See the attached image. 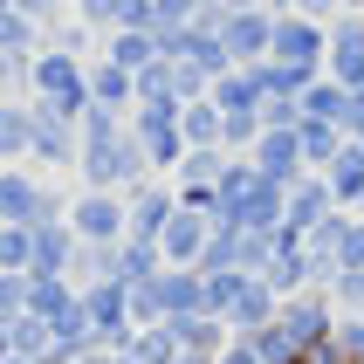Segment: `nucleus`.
<instances>
[{
	"label": "nucleus",
	"instance_id": "nucleus-2",
	"mask_svg": "<svg viewBox=\"0 0 364 364\" xmlns=\"http://www.w3.org/2000/svg\"><path fill=\"white\" fill-rule=\"evenodd\" d=\"M206 213H213L220 227H247V234H275V227H282V179H268V172H255L247 159H234V165L220 172V186H213Z\"/></svg>",
	"mask_w": 364,
	"mask_h": 364
},
{
	"label": "nucleus",
	"instance_id": "nucleus-39",
	"mask_svg": "<svg viewBox=\"0 0 364 364\" xmlns=\"http://www.w3.org/2000/svg\"><path fill=\"white\" fill-rule=\"evenodd\" d=\"M131 323H165V316H159V289H151V282L131 289Z\"/></svg>",
	"mask_w": 364,
	"mask_h": 364
},
{
	"label": "nucleus",
	"instance_id": "nucleus-21",
	"mask_svg": "<svg viewBox=\"0 0 364 364\" xmlns=\"http://www.w3.org/2000/svg\"><path fill=\"white\" fill-rule=\"evenodd\" d=\"M247 165H255V172H268V179H282V186L296 179V172H309L296 131H262V138H255V151H247Z\"/></svg>",
	"mask_w": 364,
	"mask_h": 364
},
{
	"label": "nucleus",
	"instance_id": "nucleus-14",
	"mask_svg": "<svg viewBox=\"0 0 364 364\" xmlns=\"http://www.w3.org/2000/svg\"><path fill=\"white\" fill-rule=\"evenodd\" d=\"M172 206H179V193H172V179H144L124 193V234L131 241H159L165 220H172Z\"/></svg>",
	"mask_w": 364,
	"mask_h": 364
},
{
	"label": "nucleus",
	"instance_id": "nucleus-7",
	"mask_svg": "<svg viewBox=\"0 0 364 364\" xmlns=\"http://www.w3.org/2000/svg\"><path fill=\"white\" fill-rule=\"evenodd\" d=\"M275 330H282V344L303 358V350H316L330 330H337V303H330L323 289H296V296L275 303Z\"/></svg>",
	"mask_w": 364,
	"mask_h": 364
},
{
	"label": "nucleus",
	"instance_id": "nucleus-37",
	"mask_svg": "<svg viewBox=\"0 0 364 364\" xmlns=\"http://www.w3.org/2000/svg\"><path fill=\"white\" fill-rule=\"evenodd\" d=\"M21 309H28V275H7V268H0V330L14 323Z\"/></svg>",
	"mask_w": 364,
	"mask_h": 364
},
{
	"label": "nucleus",
	"instance_id": "nucleus-38",
	"mask_svg": "<svg viewBox=\"0 0 364 364\" xmlns=\"http://www.w3.org/2000/svg\"><path fill=\"white\" fill-rule=\"evenodd\" d=\"M14 14H28L35 28H55V21L69 14V0H14Z\"/></svg>",
	"mask_w": 364,
	"mask_h": 364
},
{
	"label": "nucleus",
	"instance_id": "nucleus-6",
	"mask_svg": "<svg viewBox=\"0 0 364 364\" xmlns=\"http://www.w3.org/2000/svg\"><path fill=\"white\" fill-rule=\"evenodd\" d=\"M76 151H82L76 117H62L55 103L28 97V165L48 172V179H62V172H76Z\"/></svg>",
	"mask_w": 364,
	"mask_h": 364
},
{
	"label": "nucleus",
	"instance_id": "nucleus-44",
	"mask_svg": "<svg viewBox=\"0 0 364 364\" xmlns=\"http://www.w3.org/2000/svg\"><path fill=\"white\" fill-rule=\"evenodd\" d=\"M172 364H213V358H193V350H179V358H172Z\"/></svg>",
	"mask_w": 364,
	"mask_h": 364
},
{
	"label": "nucleus",
	"instance_id": "nucleus-8",
	"mask_svg": "<svg viewBox=\"0 0 364 364\" xmlns=\"http://www.w3.org/2000/svg\"><path fill=\"white\" fill-rule=\"evenodd\" d=\"M323 55H330V28H323V21H303V14H275V41H268V62L323 76Z\"/></svg>",
	"mask_w": 364,
	"mask_h": 364
},
{
	"label": "nucleus",
	"instance_id": "nucleus-10",
	"mask_svg": "<svg viewBox=\"0 0 364 364\" xmlns=\"http://www.w3.org/2000/svg\"><path fill=\"white\" fill-rule=\"evenodd\" d=\"M69 234L82 247H117L124 241V193H69Z\"/></svg>",
	"mask_w": 364,
	"mask_h": 364
},
{
	"label": "nucleus",
	"instance_id": "nucleus-33",
	"mask_svg": "<svg viewBox=\"0 0 364 364\" xmlns=\"http://www.w3.org/2000/svg\"><path fill=\"white\" fill-rule=\"evenodd\" d=\"M28 262H35V227H0V268L28 275Z\"/></svg>",
	"mask_w": 364,
	"mask_h": 364
},
{
	"label": "nucleus",
	"instance_id": "nucleus-32",
	"mask_svg": "<svg viewBox=\"0 0 364 364\" xmlns=\"http://www.w3.org/2000/svg\"><path fill=\"white\" fill-rule=\"evenodd\" d=\"M296 144H303V165H309V172H323V165L344 151V131H337V124H296Z\"/></svg>",
	"mask_w": 364,
	"mask_h": 364
},
{
	"label": "nucleus",
	"instance_id": "nucleus-3",
	"mask_svg": "<svg viewBox=\"0 0 364 364\" xmlns=\"http://www.w3.org/2000/svg\"><path fill=\"white\" fill-rule=\"evenodd\" d=\"M69 220V193L35 165H0V227H48Z\"/></svg>",
	"mask_w": 364,
	"mask_h": 364
},
{
	"label": "nucleus",
	"instance_id": "nucleus-40",
	"mask_svg": "<svg viewBox=\"0 0 364 364\" xmlns=\"http://www.w3.org/2000/svg\"><path fill=\"white\" fill-rule=\"evenodd\" d=\"M117 28H159V7H151V0H124V7H117Z\"/></svg>",
	"mask_w": 364,
	"mask_h": 364
},
{
	"label": "nucleus",
	"instance_id": "nucleus-16",
	"mask_svg": "<svg viewBox=\"0 0 364 364\" xmlns=\"http://www.w3.org/2000/svg\"><path fill=\"white\" fill-rule=\"evenodd\" d=\"M323 76H337L344 90H364V14H337V21H330Z\"/></svg>",
	"mask_w": 364,
	"mask_h": 364
},
{
	"label": "nucleus",
	"instance_id": "nucleus-22",
	"mask_svg": "<svg viewBox=\"0 0 364 364\" xmlns=\"http://www.w3.org/2000/svg\"><path fill=\"white\" fill-rule=\"evenodd\" d=\"M172 344L193 350V358H220V350L234 344V330H227L213 309H200V316H172Z\"/></svg>",
	"mask_w": 364,
	"mask_h": 364
},
{
	"label": "nucleus",
	"instance_id": "nucleus-12",
	"mask_svg": "<svg viewBox=\"0 0 364 364\" xmlns=\"http://www.w3.org/2000/svg\"><path fill=\"white\" fill-rule=\"evenodd\" d=\"M268 262V234H247V227H213V241L200 255V275H262Z\"/></svg>",
	"mask_w": 364,
	"mask_h": 364
},
{
	"label": "nucleus",
	"instance_id": "nucleus-25",
	"mask_svg": "<svg viewBox=\"0 0 364 364\" xmlns=\"http://www.w3.org/2000/svg\"><path fill=\"white\" fill-rule=\"evenodd\" d=\"M296 110H303V124H337V131H344V117H350V90H344L337 76H316L303 97H296Z\"/></svg>",
	"mask_w": 364,
	"mask_h": 364
},
{
	"label": "nucleus",
	"instance_id": "nucleus-23",
	"mask_svg": "<svg viewBox=\"0 0 364 364\" xmlns=\"http://www.w3.org/2000/svg\"><path fill=\"white\" fill-rule=\"evenodd\" d=\"M90 103L97 110H110V117H131V103H138V90H131V69H117V62H90Z\"/></svg>",
	"mask_w": 364,
	"mask_h": 364
},
{
	"label": "nucleus",
	"instance_id": "nucleus-48",
	"mask_svg": "<svg viewBox=\"0 0 364 364\" xmlns=\"http://www.w3.org/2000/svg\"><path fill=\"white\" fill-rule=\"evenodd\" d=\"M7 7H14V0H0V14H7Z\"/></svg>",
	"mask_w": 364,
	"mask_h": 364
},
{
	"label": "nucleus",
	"instance_id": "nucleus-17",
	"mask_svg": "<svg viewBox=\"0 0 364 364\" xmlns=\"http://www.w3.org/2000/svg\"><path fill=\"white\" fill-rule=\"evenodd\" d=\"M220 41L234 62H268L275 41V7H247V14H220Z\"/></svg>",
	"mask_w": 364,
	"mask_h": 364
},
{
	"label": "nucleus",
	"instance_id": "nucleus-43",
	"mask_svg": "<svg viewBox=\"0 0 364 364\" xmlns=\"http://www.w3.org/2000/svg\"><path fill=\"white\" fill-rule=\"evenodd\" d=\"M220 14H247V7H262V0H213Z\"/></svg>",
	"mask_w": 364,
	"mask_h": 364
},
{
	"label": "nucleus",
	"instance_id": "nucleus-20",
	"mask_svg": "<svg viewBox=\"0 0 364 364\" xmlns=\"http://www.w3.org/2000/svg\"><path fill=\"white\" fill-rule=\"evenodd\" d=\"M76 255H82V241L69 234V220H48V227H35V262H28V275H69L76 282Z\"/></svg>",
	"mask_w": 364,
	"mask_h": 364
},
{
	"label": "nucleus",
	"instance_id": "nucleus-1",
	"mask_svg": "<svg viewBox=\"0 0 364 364\" xmlns=\"http://www.w3.org/2000/svg\"><path fill=\"white\" fill-rule=\"evenodd\" d=\"M76 138H82L76 179L90 186V193H131V186L159 179V172H151V159H144V144H138V131H131L124 117H110V110H97V103L82 110Z\"/></svg>",
	"mask_w": 364,
	"mask_h": 364
},
{
	"label": "nucleus",
	"instance_id": "nucleus-46",
	"mask_svg": "<svg viewBox=\"0 0 364 364\" xmlns=\"http://www.w3.org/2000/svg\"><path fill=\"white\" fill-rule=\"evenodd\" d=\"M344 14H364V0H344Z\"/></svg>",
	"mask_w": 364,
	"mask_h": 364
},
{
	"label": "nucleus",
	"instance_id": "nucleus-30",
	"mask_svg": "<svg viewBox=\"0 0 364 364\" xmlns=\"http://www.w3.org/2000/svg\"><path fill=\"white\" fill-rule=\"evenodd\" d=\"M179 131H186V144H220V138H227V124H220V110H213V97L179 103Z\"/></svg>",
	"mask_w": 364,
	"mask_h": 364
},
{
	"label": "nucleus",
	"instance_id": "nucleus-27",
	"mask_svg": "<svg viewBox=\"0 0 364 364\" xmlns=\"http://www.w3.org/2000/svg\"><path fill=\"white\" fill-rule=\"evenodd\" d=\"M82 289L69 282V275H28V316H41V323H55L62 309H76Z\"/></svg>",
	"mask_w": 364,
	"mask_h": 364
},
{
	"label": "nucleus",
	"instance_id": "nucleus-4",
	"mask_svg": "<svg viewBox=\"0 0 364 364\" xmlns=\"http://www.w3.org/2000/svg\"><path fill=\"white\" fill-rule=\"evenodd\" d=\"M275 303H282V296H275L262 275H206V309H213L234 337L275 323Z\"/></svg>",
	"mask_w": 364,
	"mask_h": 364
},
{
	"label": "nucleus",
	"instance_id": "nucleus-34",
	"mask_svg": "<svg viewBox=\"0 0 364 364\" xmlns=\"http://www.w3.org/2000/svg\"><path fill=\"white\" fill-rule=\"evenodd\" d=\"M323 296L337 303V316H364V268H337V282Z\"/></svg>",
	"mask_w": 364,
	"mask_h": 364
},
{
	"label": "nucleus",
	"instance_id": "nucleus-29",
	"mask_svg": "<svg viewBox=\"0 0 364 364\" xmlns=\"http://www.w3.org/2000/svg\"><path fill=\"white\" fill-rule=\"evenodd\" d=\"M0 165H28V97H0Z\"/></svg>",
	"mask_w": 364,
	"mask_h": 364
},
{
	"label": "nucleus",
	"instance_id": "nucleus-45",
	"mask_svg": "<svg viewBox=\"0 0 364 364\" xmlns=\"http://www.w3.org/2000/svg\"><path fill=\"white\" fill-rule=\"evenodd\" d=\"M262 7H275V14H289V7H296V0H262Z\"/></svg>",
	"mask_w": 364,
	"mask_h": 364
},
{
	"label": "nucleus",
	"instance_id": "nucleus-11",
	"mask_svg": "<svg viewBox=\"0 0 364 364\" xmlns=\"http://www.w3.org/2000/svg\"><path fill=\"white\" fill-rule=\"evenodd\" d=\"M337 213V193H330V179L323 172H296V179L282 186V234H316V227Z\"/></svg>",
	"mask_w": 364,
	"mask_h": 364
},
{
	"label": "nucleus",
	"instance_id": "nucleus-28",
	"mask_svg": "<svg viewBox=\"0 0 364 364\" xmlns=\"http://www.w3.org/2000/svg\"><path fill=\"white\" fill-rule=\"evenodd\" d=\"M0 344H7V358H28V364H41V358H48V344H55V330L41 323V316H28V309H21L14 323L0 330Z\"/></svg>",
	"mask_w": 364,
	"mask_h": 364
},
{
	"label": "nucleus",
	"instance_id": "nucleus-9",
	"mask_svg": "<svg viewBox=\"0 0 364 364\" xmlns=\"http://www.w3.org/2000/svg\"><path fill=\"white\" fill-rule=\"evenodd\" d=\"M82 316H90V337H97V350H124L131 344V289L124 282H90L82 289Z\"/></svg>",
	"mask_w": 364,
	"mask_h": 364
},
{
	"label": "nucleus",
	"instance_id": "nucleus-49",
	"mask_svg": "<svg viewBox=\"0 0 364 364\" xmlns=\"http://www.w3.org/2000/svg\"><path fill=\"white\" fill-rule=\"evenodd\" d=\"M0 358H7V344H0Z\"/></svg>",
	"mask_w": 364,
	"mask_h": 364
},
{
	"label": "nucleus",
	"instance_id": "nucleus-31",
	"mask_svg": "<svg viewBox=\"0 0 364 364\" xmlns=\"http://www.w3.org/2000/svg\"><path fill=\"white\" fill-rule=\"evenodd\" d=\"M124 350H131V364H172V358H179V344H172V323H138Z\"/></svg>",
	"mask_w": 364,
	"mask_h": 364
},
{
	"label": "nucleus",
	"instance_id": "nucleus-41",
	"mask_svg": "<svg viewBox=\"0 0 364 364\" xmlns=\"http://www.w3.org/2000/svg\"><path fill=\"white\" fill-rule=\"evenodd\" d=\"M289 14H303V21H323V28H330V21L344 14V0H296Z\"/></svg>",
	"mask_w": 364,
	"mask_h": 364
},
{
	"label": "nucleus",
	"instance_id": "nucleus-19",
	"mask_svg": "<svg viewBox=\"0 0 364 364\" xmlns=\"http://www.w3.org/2000/svg\"><path fill=\"white\" fill-rule=\"evenodd\" d=\"M151 289H159V316H165V323H172V316H200V309H206V275H200V268H159Z\"/></svg>",
	"mask_w": 364,
	"mask_h": 364
},
{
	"label": "nucleus",
	"instance_id": "nucleus-26",
	"mask_svg": "<svg viewBox=\"0 0 364 364\" xmlns=\"http://www.w3.org/2000/svg\"><path fill=\"white\" fill-rule=\"evenodd\" d=\"M323 179H330V193H337V206H344V213L364 200V144H358V138H344V151L323 165Z\"/></svg>",
	"mask_w": 364,
	"mask_h": 364
},
{
	"label": "nucleus",
	"instance_id": "nucleus-47",
	"mask_svg": "<svg viewBox=\"0 0 364 364\" xmlns=\"http://www.w3.org/2000/svg\"><path fill=\"white\" fill-rule=\"evenodd\" d=\"M0 364H28V358H0Z\"/></svg>",
	"mask_w": 364,
	"mask_h": 364
},
{
	"label": "nucleus",
	"instance_id": "nucleus-15",
	"mask_svg": "<svg viewBox=\"0 0 364 364\" xmlns=\"http://www.w3.org/2000/svg\"><path fill=\"white\" fill-rule=\"evenodd\" d=\"M213 110L220 117H262V103H268V90H262V62H234L227 76H213Z\"/></svg>",
	"mask_w": 364,
	"mask_h": 364
},
{
	"label": "nucleus",
	"instance_id": "nucleus-13",
	"mask_svg": "<svg viewBox=\"0 0 364 364\" xmlns=\"http://www.w3.org/2000/svg\"><path fill=\"white\" fill-rule=\"evenodd\" d=\"M213 213L206 206H172V220H165V234H159V255H165V268H200V255H206V241H213Z\"/></svg>",
	"mask_w": 364,
	"mask_h": 364
},
{
	"label": "nucleus",
	"instance_id": "nucleus-24",
	"mask_svg": "<svg viewBox=\"0 0 364 364\" xmlns=\"http://www.w3.org/2000/svg\"><path fill=\"white\" fill-rule=\"evenodd\" d=\"M159 55H165V48H159L151 28H110V35H103V62H117V69H131V76L151 69Z\"/></svg>",
	"mask_w": 364,
	"mask_h": 364
},
{
	"label": "nucleus",
	"instance_id": "nucleus-36",
	"mask_svg": "<svg viewBox=\"0 0 364 364\" xmlns=\"http://www.w3.org/2000/svg\"><path fill=\"white\" fill-rule=\"evenodd\" d=\"M330 344H337V358H344V364H364V316H337Z\"/></svg>",
	"mask_w": 364,
	"mask_h": 364
},
{
	"label": "nucleus",
	"instance_id": "nucleus-42",
	"mask_svg": "<svg viewBox=\"0 0 364 364\" xmlns=\"http://www.w3.org/2000/svg\"><path fill=\"white\" fill-rule=\"evenodd\" d=\"M344 138L364 144V90H350V117H344Z\"/></svg>",
	"mask_w": 364,
	"mask_h": 364
},
{
	"label": "nucleus",
	"instance_id": "nucleus-18",
	"mask_svg": "<svg viewBox=\"0 0 364 364\" xmlns=\"http://www.w3.org/2000/svg\"><path fill=\"white\" fill-rule=\"evenodd\" d=\"M262 282L275 289V296H296V289H309V247L296 241V234H268V262H262Z\"/></svg>",
	"mask_w": 364,
	"mask_h": 364
},
{
	"label": "nucleus",
	"instance_id": "nucleus-35",
	"mask_svg": "<svg viewBox=\"0 0 364 364\" xmlns=\"http://www.w3.org/2000/svg\"><path fill=\"white\" fill-rule=\"evenodd\" d=\"M117 7L124 0H69V14H76L90 35H110V28H117Z\"/></svg>",
	"mask_w": 364,
	"mask_h": 364
},
{
	"label": "nucleus",
	"instance_id": "nucleus-5",
	"mask_svg": "<svg viewBox=\"0 0 364 364\" xmlns=\"http://www.w3.org/2000/svg\"><path fill=\"white\" fill-rule=\"evenodd\" d=\"M28 97L55 103L62 117H76L90 110V62L69 55V48H35V69H28Z\"/></svg>",
	"mask_w": 364,
	"mask_h": 364
}]
</instances>
